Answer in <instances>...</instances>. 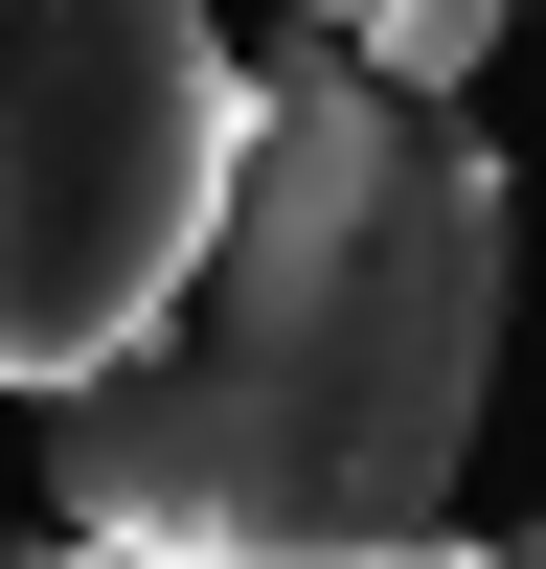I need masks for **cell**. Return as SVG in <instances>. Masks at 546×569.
<instances>
[{"label":"cell","instance_id":"cell-1","mask_svg":"<svg viewBox=\"0 0 546 569\" xmlns=\"http://www.w3.org/2000/svg\"><path fill=\"white\" fill-rule=\"evenodd\" d=\"M501 388V160L410 69L251 91L228 228L91 388H46V501L91 547H433Z\"/></svg>","mask_w":546,"mask_h":569},{"label":"cell","instance_id":"cell-2","mask_svg":"<svg viewBox=\"0 0 546 569\" xmlns=\"http://www.w3.org/2000/svg\"><path fill=\"white\" fill-rule=\"evenodd\" d=\"M251 69L205 0H0V388H91L136 319L205 273Z\"/></svg>","mask_w":546,"mask_h":569},{"label":"cell","instance_id":"cell-3","mask_svg":"<svg viewBox=\"0 0 546 569\" xmlns=\"http://www.w3.org/2000/svg\"><path fill=\"white\" fill-rule=\"evenodd\" d=\"M364 69H410V91H478V46H501V0H364Z\"/></svg>","mask_w":546,"mask_h":569},{"label":"cell","instance_id":"cell-4","mask_svg":"<svg viewBox=\"0 0 546 569\" xmlns=\"http://www.w3.org/2000/svg\"><path fill=\"white\" fill-rule=\"evenodd\" d=\"M296 23H364V0H296Z\"/></svg>","mask_w":546,"mask_h":569}]
</instances>
